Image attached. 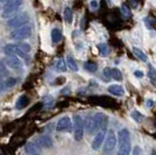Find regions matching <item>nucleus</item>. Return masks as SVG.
<instances>
[{
    "label": "nucleus",
    "instance_id": "cd10ccee",
    "mask_svg": "<svg viewBox=\"0 0 156 155\" xmlns=\"http://www.w3.org/2000/svg\"><path fill=\"white\" fill-rule=\"evenodd\" d=\"M26 150L28 154H35V153H37V148L35 147V145H27L26 147Z\"/></svg>",
    "mask_w": 156,
    "mask_h": 155
},
{
    "label": "nucleus",
    "instance_id": "a211bd4d",
    "mask_svg": "<svg viewBox=\"0 0 156 155\" xmlns=\"http://www.w3.org/2000/svg\"><path fill=\"white\" fill-rule=\"evenodd\" d=\"M72 18H73V13H72V9L70 7H65L64 8V20L65 22L68 23H71Z\"/></svg>",
    "mask_w": 156,
    "mask_h": 155
},
{
    "label": "nucleus",
    "instance_id": "c85d7f7f",
    "mask_svg": "<svg viewBox=\"0 0 156 155\" xmlns=\"http://www.w3.org/2000/svg\"><path fill=\"white\" fill-rule=\"evenodd\" d=\"M104 77L106 78V79L112 78V69H111V68H105L104 69Z\"/></svg>",
    "mask_w": 156,
    "mask_h": 155
},
{
    "label": "nucleus",
    "instance_id": "ddd939ff",
    "mask_svg": "<svg viewBox=\"0 0 156 155\" xmlns=\"http://www.w3.org/2000/svg\"><path fill=\"white\" fill-rule=\"evenodd\" d=\"M37 142H39L40 146H41V147H43V148H50V147H52L51 139H50V136H48V135L40 136Z\"/></svg>",
    "mask_w": 156,
    "mask_h": 155
},
{
    "label": "nucleus",
    "instance_id": "0eeeda50",
    "mask_svg": "<svg viewBox=\"0 0 156 155\" xmlns=\"http://www.w3.org/2000/svg\"><path fill=\"white\" fill-rule=\"evenodd\" d=\"M73 126H75V140L80 141L84 135V121L79 116L73 117Z\"/></svg>",
    "mask_w": 156,
    "mask_h": 155
},
{
    "label": "nucleus",
    "instance_id": "412c9836",
    "mask_svg": "<svg viewBox=\"0 0 156 155\" xmlns=\"http://www.w3.org/2000/svg\"><path fill=\"white\" fill-rule=\"evenodd\" d=\"M132 118H133L134 121H136V123H142L144 117H143L142 113H140L139 111H133V112H132Z\"/></svg>",
    "mask_w": 156,
    "mask_h": 155
},
{
    "label": "nucleus",
    "instance_id": "b1692460",
    "mask_svg": "<svg viewBox=\"0 0 156 155\" xmlns=\"http://www.w3.org/2000/svg\"><path fill=\"white\" fill-rule=\"evenodd\" d=\"M112 78L115 81H121L122 79V74L119 69H112Z\"/></svg>",
    "mask_w": 156,
    "mask_h": 155
},
{
    "label": "nucleus",
    "instance_id": "9d476101",
    "mask_svg": "<svg viewBox=\"0 0 156 155\" xmlns=\"http://www.w3.org/2000/svg\"><path fill=\"white\" fill-rule=\"evenodd\" d=\"M71 128V120L69 117H63L61 118L57 123V131L58 132H65V131H70Z\"/></svg>",
    "mask_w": 156,
    "mask_h": 155
},
{
    "label": "nucleus",
    "instance_id": "a878e982",
    "mask_svg": "<svg viewBox=\"0 0 156 155\" xmlns=\"http://www.w3.org/2000/svg\"><path fill=\"white\" fill-rule=\"evenodd\" d=\"M56 69L59 71H65L66 70V64H65L64 59H62V58H59L58 61L56 62Z\"/></svg>",
    "mask_w": 156,
    "mask_h": 155
},
{
    "label": "nucleus",
    "instance_id": "1a4fd4ad",
    "mask_svg": "<svg viewBox=\"0 0 156 155\" xmlns=\"http://www.w3.org/2000/svg\"><path fill=\"white\" fill-rule=\"evenodd\" d=\"M2 62H5L6 65H8L12 69H20L22 67V62H20V59L15 55H7L5 61H2Z\"/></svg>",
    "mask_w": 156,
    "mask_h": 155
},
{
    "label": "nucleus",
    "instance_id": "393cba45",
    "mask_svg": "<svg viewBox=\"0 0 156 155\" xmlns=\"http://www.w3.org/2000/svg\"><path fill=\"white\" fill-rule=\"evenodd\" d=\"M120 9H121V14L124 15L125 18H130L132 16V12H130L129 7L127 6V5H122Z\"/></svg>",
    "mask_w": 156,
    "mask_h": 155
},
{
    "label": "nucleus",
    "instance_id": "4468645a",
    "mask_svg": "<svg viewBox=\"0 0 156 155\" xmlns=\"http://www.w3.org/2000/svg\"><path fill=\"white\" fill-rule=\"evenodd\" d=\"M85 128L89 134H93L97 132V128H96V125H94V121H93V117H90L87 120H86V124H85Z\"/></svg>",
    "mask_w": 156,
    "mask_h": 155
},
{
    "label": "nucleus",
    "instance_id": "f3484780",
    "mask_svg": "<svg viewBox=\"0 0 156 155\" xmlns=\"http://www.w3.org/2000/svg\"><path fill=\"white\" fill-rule=\"evenodd\" d=\"M66 65L69 67V69L71 71H77L78 70V64L77 62L75 61V58L72 56H68L66 57Z\"/></svg>",
    "mask_w": 156,
    "mask_h": 155
},
{
    "label": "nucleus",
    "instance_id": "2eb2a0df",
    "mask_svg": "<svg viewBox=\"0 0 156 155\" xmlns=\"http://www.w3.org/2000/svg\"><path fill=\"white\" fill-rule=\"evenodd\" d=\"M28 104H29V98L23 95V96H21V97L18 99V102H16V105H15V107H16L18 110H21V109L26 107Z\"/></svg>",
    "mask_w": 156,
    "mask_h": 155
},
{
    "label": "nucleus",
    "instance_id": "72a5a7b5",
    "mask_svg": "<svg viewBox=\"0 0 156 155\" xmlns=\"http://www.w3.org/2000/svg\"><path fill=\"white\" fill-rule=\"evenodd\" d=\"M151 155H156V150H153V153H151Z\"/></svg>",
    "mask_w": 156,
    "mask_h": 155
},
{
    "label": "nucleus",
    "instance_id": "c756f323",
    "mask_svg": "<svg viewBox=\"0 0 156 155\" xmlns=\"http://www.w3.org/2000/svg\"><path fill=\"white\" fill-rule=\"evenodd\" d=\"M133 155H142V149L140 148L139 146L134 147V149H133Z\"/></svg>",
    "mask_w": 156,
    "mask_h": 155
},
{
    "label": "nucleus",
    "instance_id": "2f4dec72",
    "mask_svg": "<svg viewBox=\"0 0 156 155\" xmlns=\"http://www.w3.org/2000/svg\"><path fill=\"white\" fill-rule=\"evenodd\" d=\"M91 6L93 7V8H96V7L98 6V2L96 1V0H92V1H91Z\"/></svg>",
    "mask_w": 156,
    "mask_h": 155
},
{
    "label": "nucleus",
    "instance_id": "bb28decb",
    "mask_svg": "<svg viewBox=\"0 0 156 155\" xmlns=\"http://www.w3.org/2000/svg\"><path fill=\"white\" fill-rule=\"evenodd\" d=\"M16 82H18V79H16V78L9 77V78H7L6 81H5V84H6L7 88H12L13 85L16 84Z\"/></svg>",
    "mask_w": 156,
    "mask_h": 155
},
{
    "label": "nucleus",
    "instance_id": "f704fd0d",
    "mask_svg": "<svg viewBox=\"0 0 156 155\" xmlns=\"http://www.w3.org/2000/svg\"><path fill=\"white\" fill-rule=\"evenodd\" d=\"M29 155H40V154H37V153H35V154H29Z\"/></svg>",
    "mask_w": 156,
    "mask_h": 155
},
{
    "label": "nucleus",
    "instance_id": "39448f33",
    "mask_svg": "<svg viewBox=\"0 0 156 155\" xmlns=\"http://www.w3.org/2000/svg\"><path fill=\"white\" fill-rule=\"evenodd\" d=\"M115 146H117V136L113 131H108V134L106 136L104 147H103L104 155H112V153L115 149Z\"/></svg>",
    "mask_w": 156,
    "mask_h": 155
},
{
    "label": "nucleus",
    "instance_id": "f8f14e48",
    "mask_svg": "<svg viewBox=\"0 0 156 155\" xmlns=\"http://www.w3.org/2000/svg\"><path fill=\"white\" fill-rule=\"evenodd\" d=\"M107 90H108L110 93L114 95V96H124L125 95V90L121 85H118V84L111 85V86H108Z\"/></svg>",
    "mask_w": 156,
    "mask_h": 155
},
{
    "label": "nucleus",
    "instance_id": "423d86ee",
    "mask_svg": "<svg viewBox=\"0 0 156 155\" xmlns=\"http://www.w3.org/2000/svg\"><path fill=\"white\" fill-rule=\"evenodd\" d=\"M28 21H29V15L27 13H21L8 20L7 21V26L9 28H19V27L28 23Z\"/></svg>",
    "mask_w": 156,
    "mask_h": 155
},
{
    "label": "nucleus",
    "instance_id": "c9c22d12",
    "mask_svg": "<svg viewBox=\"0 0 156 155\" xmlns=\"http://www.w3.org/2000/svg\"><path fill=\"white\" fill-rule=\"evenodd\" d=\"M0 91H1V83H0Z\"/></svg>",
    "mask_w": 156,
    "mask_h": 155
},
{
    "label": "nucleus",
    "instance_id": "f03ea898",
    "mask_svg": "<svg viewBox=\"0 0 156 155\" xmlns=\"http://www.w3.org/2000/svg\"><path fill=\"white\" fill-rule=\"evenodd\" d=\"M32 50V47L28 43H18V45H7L4 48V52L6 55H20V56H25L28 52Z\"/></svg>",
    "mask_w": 156,
    "mask_h": 155
},
{
    "label": "nucleus",
    "instance_id": "9b49d317",
    "mask_svg": "<svg viewBox=\"0 0 156 155\" xmlns=\"http://www.w3.org/2000/svg\"><path fill=\"white\" fill-rule=\"evenodd\" d=\"M104 140H105V131H100L99 133H97V135L94 136V139L92 141V149L98 150V149L101 147Z\"/></svg>",
    "mask_w": 156,
    "mask_h": 155
},
{
    "label": "nucleus",
    "instance_id": "473e14b6",
    "mask_svg": "<svg viewBox=\"0 0 156 155\" xmlns=\"http://www.w3.org/2000/svg\"><path fill=\"white\" fill-rule=\"evenodd\" d=\"M147 105H148V106H153V102H151V100H148V102H147Z\"/></svg>",
    "mask_w": 156,
    "mask_h": 155
},
{
    "label": "nucleus",
    "instance_id": "20e7f679",
    "mask_svg": "<svg viewBox=\"0 0 156 155\" xmlns=\"http://www.w3.org/2000/svg\"><path fill=\"white\" fill-rule=\"evenodd\" d=\"M22 0H7L5 7L2 9V18L5 19H9L13 18V15H15V13L20 9V7L22 6Z\"/></svg>",
    "mask_w": 156,
    "mask_h": 155
},
{
    "label": "nucleus",
    "instance_id": "7ed1b4c3",
    "mask_svg": "<svg viewBox=\"0 0 156 155\" xmlns=\"http://www.w3.org/2000/svg\"><path fill=\"white\" fill-rule=\"evenodd\" d=\"M33 34V28L30 25H23V26L15 28L14 31H12L9 38L12 40H16V41H23L26 39H29Z\"/></svg>",
    "mask_w": 156,
    "mask_h": 155
},
{
    "label": "nucleus",
    "instance_id": "aec40b11",
    "mask_svg": "<svg viewBox=\"0 0 156 155\" xmlns=\"http://www.w3.org/2000/svg\"><path fill=\"white\" fill-rule=\"evenodd\" d=\"M148 77L150 78V81H151L153 83L156 82V70L154 69V67L150 64L148 65Z\"/></svg>",
    "mask_w": 156,
    "mask_h": 155
},
{
    "label": "nucleus",
    "instance_id": "4be33fe9",
    "mask_svg": "<svg viewBox=\"0 0 156 155\" xmlns=\"http://www.w3.org/2000/svg\"><path fill=\"white\" fill-rule=\"evenodd\" d=\"M98 49L101 54V56H107L108 55V47L106 43H99L98 45Z\"/></svg>",
    "mask_w": 156,
    "mask_h": 155
},
{
    "label": "nucleus",
    "instance_id": "f257e3e1",
    "mask_svg": "<svg viewBox=\"0 0 156 155\" xmlns=\"http://www.w3.org/2000/svg\"><path fill=\"white\" fill-rule=\"evenodd\" d=\"M119 148L118 155H129L130 152V135L127 128H122L118 134Z\"/></svg>",
    "mask_w": 156,
    "mask_h": 155
},
{
    "label": "nucleus",
    "instance_id": "7c9ffc66",
    "mask_svg": "<svg viewBox=\"0 0 156 155\" xmlns=\"http://www.w3.org/2000/svg\"><path fill=\"white\" fill-rule=\"evenodd\" d=\"M134 75H135V76H136V77H142L143 76V74L142 72H141V71H135V72H134Z\"/></svg>",
    "mask_w": 156,
    "mask_h": 155
},
{
    "label": "nucleus",
    "instance_id": "dca6fc26",
    "mask_svg": "<svg viewBox=\"0 0 156 155\" xmlns=\"http://www.w3.org/2000/svg\"><path fill=\"white\" fill-rule=\"evenodd\" d=\"M51 40L54 43H58L59 41L62 40V32L59 31L58 28H54L51 31Z\"/></svg>",
    "mask_w": 156,
    "mask_h": 155
},
{
    "label": "nucleus",
    "instance_id": "5701e85b",
    "mask_svg": "<svg viewBox=\"0 0 156 155\" xmlns=\"http://www.w3.org/2000/svg\"><path fill=\"white\" fill-rule=\"evenodd\" d=\"M84 68L87 71H90V72H94V71H97L98 65L94 62H86L84 64Z\"/></svg>",
    "mask_w": 156,
    "mask_h": 155
},
{
    "label": "nucleus",
    "instance_id": "6ab92c4d",
    "mask_svg": "<svg viewBox=\"0 0 156 155\" xmlns=\"http://www.w3.org/2000/svg\"><path fill=\"white\" fill-rule=\"evenodd\" d=\"M133 52H134V55H135L137 58H140L143 62H147L148 57H147V55H146L141 49H139V48H133Z\"/></svg>",
    "mask_w": 156,
    "mask_h": 155
},
{
    "label": "nucleus",
    "instance_id": "6e6552de",
    "mask_svg": "<svg viewBox=\"0 0 156 155\" xmlns=\"http://www.w3.org/2000/svg\"><path fill=\"white\" fill-rule=\"evenodd\" d=\"M93 121H94V125H96V128L97 131H105L106 127H107V124H108V118L106 114L99 112V113H96L93 116Z\"/></svg>",
    "mask_w": 156,
    "mask_h": 155
}]
</instances>
